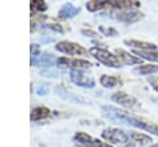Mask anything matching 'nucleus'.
Masks as SVG:
<instances>
[{
	"label": "nucleus",
	"mask_w": 158,
	"mask_h": 147,
	"mask_svg": "<svg viewBox=\"0 0 158 147\" xmlns=\"http://www.w3.org/2000/svg\"><path fill=\"white\" fill-rule=\"evenodd\" d=\"M30 5L32 11H44L47 9L44 0H30Z\"/></svg>",
	"instance_id": "6ab92c4d"
},
{
	"label": "nucleus",
	"mask_w": 158,
	"mask_h": 147,
	"mask_svg": "<svg viewBox=\"0 0 158 147\" xmlns=\"http://www.w3.org/2000/svg\"><path fill=\"white\" fill-rule=\"evenodd\" d=\"M81 33L85 35V36H88V37H98V36H99V35H98L95 31H93V30H81Z\"/></svg>",
	"instance_id": "5701e85b"
},
{
	"label": "nucleus",
	"mask_w": 158,
	"mask_h": 147,
	"mask_svg": "<svg viewBox=\"0 0 158 147\" xmlns=\"http://www.w3.org/2000/svg\"><path fill=\"white\" fill-rule=\"evenodd\" d=\"M99 31L102 33V36H117V31L112 27H106V26H100Z\"/></svg>",
	"instance_id": "aec40b11"
},
{
	"label": "nucleus",
	"mask_w": 158,
	"mask_h": 147,
	"mask_svg": "<svg viewBox=\"0 0 158 147\" xmlns=\"http://www.w3.org/2000/svg\"><path fill=\"white\" fill-rule=\"evenodd\" d=\"M131 138L133 140L135 143L139 145V146H148L149 143H152V138L143 133V132H139V131H128Z\"/></svg>",
	"instance_id": "2eb2a0df"
},
{
	"label": "nucleus",
	"mask_w": 158,
	"mask_h": 147,
	"mask_svg": "<svg viewBox=\"0 0 158 147\" xmlns=\"http://www.w3.org/2000/svg\"><path fill=\"white\" fill-rule=\"evenodd\" d=\"M148 83H149V85L153 88V90H156V91L158 93V75L148 78Z\"/></svg>",
	"instance_id": "412c9836"
},
{
	"label": "nucleus",
	"mask_w": 158,
	"mask_h": 147,
	"mask_svg": "<svg viewBox=\"0 0 158 147\" xmlns=\"http://www.w3.org/2000/svg\"><path fill=\"white\" fill-rule=\"evenodd\" d=\"M74 141L78 142L79 145H83L85 147H115L114 145H110V142H104L99 138H95L85 132H75L74 135Z\"/></svg>",
	"instance_id": "0eeeda50"
},
{
	"label": "nucleus",
	"mask_w": 158,
	"mask_h": 147,
	"mask_svg": "<svg viewBox=\"0 0 158 147\" xmlns=\"http://www.w3.org/2000/svg\"><path fill=\"white\" fill-rule=\"evenodd\" d=\"M101 137L116 147H135L130 133L117 127H105L101 131Z\"/></svg>",
	"instance_id": "7ed1b4c3"
},
{
	"label": "nucleus",
	"mask_w": 158,
	"mask_h": 147,
	"mask_svg": "<svg viewBox=\"0 0 158 147\" xmlns=\"http://www.w3.org/2000/svg\"><path fill=\"white\" fill-rule=\"evenodd\" d=\"M51 109H48L47 106H37L31 111L30 119L31 121H40V120H44L47 117L51 116Z\"/></svg>",
	"instance_id": "ddd939ff"
},
{
	"label": "nucleus",
	"mask_w": 158,
	"mask_h": 147,
	"mask_svg": "<svg viewBox=\"0 0 158 147\" xmlns=\"http://www.w3.org/2000/svg\"><path fill=\"white\" fill-rule=\"evenodd\" d=\"M69 77H70V80L74 84H77L78 86L86 88V89H90V88H94L95 86L94 78L90 77V75H88L86 73H84L81 69H70Z\"/></svg>",
	"instance_id": "6e6552de"
},
{
	"label": "nucleus",
	"mask_w": 158,
	"mask_h": 147,
	"mask_svg": "<svg viewBox=\"0 0 158 147\" xmlns=\"http://www.w3.org/2000/svg\"><path fill=\"white\" fill-rule=\"evenodd\" d=\"M133 73L135 74H138V75H151V74H154V73H158V65L156 64H141V65H137L135 69H133Z\"/></svg>",
	"instance_id": "f3484780"
},
{
	"label": "nucleus",
	"mask_w": 158,
	"mask_h": 147,
	"mask_svg": "<svg viewBox=\"0 0 158 147\" xmlns=\"http://www.w3.org/2000/svg\"><path fill=\"white\" fill-rule=\"evenodd\" d=\"M57 64L62 68H70V69H81L85 70L88 68H90L93 65L91 62L86 61V59H81V58H58L57 59Z\"/></svg>",
	"instance_id": "9d476101"
},
{
	"label": "nucleus",
	"mask_w": 158,
	"mask_h": 147,
	"mask_svg": "<svg viewBox=\"0 0 158 147\" xmlns=\"http://www.w3.org/2000/svg\"><path fill=\"white\" fill-rule=\"evenodd\" d=\"M104 15H109V17L123 22V23H133L143 19V12L137 9H123V10H106Z\"/></svg>",
	"instance_id": "39448f33"
},
{
	"label": "nucleus",
	"mask_w": 158,
	"mask_h": 147,
	"mask_svg": "<svg viewBox=\"0 0 158 147\" xmlns=\"http://www.w3.org/2000/svg\"><path fill=\"white\" fill-rule=\"evenodd\" d=\"M100 84L104 88H115L122 84V79L117 75H107L104 74L100 77Z\"/></svg>",
	"instance_id": "4468645a"
},
{
	"label": "nucleus",
	"mask_w": 158,
	"mask_h": 147,
	"mask_svg": "<svg viewBox=\"0 0 158 147\" xmlns=\"http://www.w3.org/2000/svg\"><path fill=\"white\" fill-rule=\"evenodd\" d=\"M37 91H38V94H41V95H44V94L48 91V88L44 85V86H41V88L37 90Z\"/></svg>",
	"instance_id": "b1692460"
},
{
	"label": "nucleus",
	"mask_w": 158,
	"mask_h": 147,
	"mask_svg": "<svg viewBox=\"0 0 158 147\" xmlns=\"http://www.w3.org/2000/svg\"><path fill=\"white\" fill-rule=\"evenodd\" d=\"M141 2L138 0H90L86 2V9L90 12L99 10H123L138 9Z\"/></svg>",
	"instance_id": "f03ea898"
},
{
	"label": "nucleus",
	"mask_w": 158,
	"mask_h": 147,
	"mask_svg": "<svg viewBox=\"0 0 158 147\" xmlns=\"http://www.w3.org/2000/svg\"><path fill=\"white\" fill-rule=\"evenodd\" d=\"M56 49L59 51L60 53L64 54H70V56H86V51L83 46L70 42V41H60L56 44Z\"/></svg>",
	"instance_id": "1a4fd4ad"
},
{
	"label": "nucleus",
	"mask_w": 158,
	"mask_h": 147,
	"mask_svg": "<svg viewBox=\"0 0 158 147\" xmlns=\"http://www.w3.org/2000/svg\"><path fill=\"white\" fill-rule=\"evenodd\" d=\"M90 54L101 64L110 67V68H120L123 64L121 63L120 58L116 56V53H111L110 51L105 49V48H100V47H91L89 49Z\"/></svg>",
	"instance_id": "20e7f679"
},
{
	"label": "nucleus",
	"mask_w": 158,
	"mask_h": 147,
	"mask_svg": "<svg viewBox=\"0 0 158 147\" xmlns=\"http://www.w3.org/2000/svg\"><path fill=\"white\" fill-rule=\"evenodd\" d=\"M74 147H85V146H83V145H79V143H78V145H74Z\"/></svg>",
	"instance_id": "393cba45"
},
{
	"label": "nucleus",
	"mask_w": 158,
	"mask_h": 147,
	"mask_svg": "<svg viewBox=\"0 0 158 147\" xmlns=\"http://www.w3.org/2000/svg\"><path fill=\"white\" fill-rule=\"evenodd\" d=\"M149 147H158V143H154V145H151Z\"/></svg>",
	"instance_id": "a878e982"
},
{
	"label": "nucleus",
	"mask_w": 158,
	"mask_h": 147,
	"mask_svg": "<svg viewBox=\"0 0 158 147\" xmlns=\"http://www.w3.org/2000/svg\"><path fill=\"white\" fill-rule=\"evenodd\" d=\"M133 53L142 59H147L151 62H158V49L152 51H141V49H133Z\"/></svg>",
	"instance_id": "a211bd4d"
},
{
	"label": "nucleus",
	"mask_w": 158,
	"mask_h": 147,
	"mask_svg": "<svg viewBox=\"0 0 158 147\" xmlns=\"http://www.w3.org/2000/svg\"><path fill=\"white\" fill-rule=\"evenodd\" d=\"M30 49H31V58H35V57H37V56L40 54V52H41V49H40V46H38V44H36V43H32Z\"/></svg>",
	"instance_id": "4be33fe9"
},
{
	"label": "nucleus",
	"mask_w": 158,
	"mask_h": 147,
	"mask_svg": "<svg viewBox=\"0 0 158 147\" xmlns=\"http://www.w3.org/2000/svg\"><path fill=\"white\" fill-rule=\"evenodd\" d=\"M123 43L133 49H141V51H152V49H158V47L152 43V42H146V41H138V40H125Z\"/></svg>",
	"instance_id": "f8f14e48"
},
{
	"label": "nucleus",
	"mask_w": 158,
	"mask_h": 147,
	"mask_svg": "<svg viewBox=\"0 0 158 147\" xmlns=\"http://www.w3.org/2000/svg\"><path fill=\"white\" fill-rule=\"evenodd\" d=\"M101 111H102L104 117H106L114 122L133 126V127H137L139 130H143L146 132L158 136V124L147 117L136 116V115L131 114L128 110H122V109H117V107L109 106V105L101 106Z\"/></svg>",
	"instance_id": "f257e3e1"
},
{
	"label": "nucleus",
	"mask_w": 158,
	"mask_h": 147,
	"mask_svg": "<svg viewBox=\"0 0 158 147\" xmlns=\"http://www.w3.org/2000/svg\"><path fill=\"white\" fill-rule=\"evenodd\" d=\"M79 12H80V9L79 7H75V6L70 5V4H65L59 10L58 15H59V19H64L65 20V19H70V17L77 16Z\"/></svg>",
	"instance_id": "dca6fc26"
},
{
	"label": "nucleus",
	"mask_w": 158,
	"mask_h": 147,
	"mask_svg": "<svg viewBox=\"0 0 158 147\" xmlns=\"http://www.w3.org/2000/svg\"><path fill=\"white\" fill-rule=\"evenodd\" d=\"M111 100L118 105H121L122 107H125L128 111H139L141 110V103L133 96L130 95L122 90H117L111 95Z\"/></svg>",
	"instance_id": "423d86ee"
},
{
	"label": "nucleus",
	"mask_w": 158,
	"mask_h": 147,
	"mask_svg": "<svg viewBox=\"0 0 158 147\" xmlns=\"http://www.w3.org/2000/svg\"><path fill=\"white\" fill-rule=\"evenodd\" d=\"M115 53L120 58V61H121V63L123 65H133V64H139L142 62V58L141 57L135 56V54H132L130 52H126V51H123L121 48H116L115 49Z\"/></svg>",
	"instance_id": "9b49d317"
}]
</instances>
